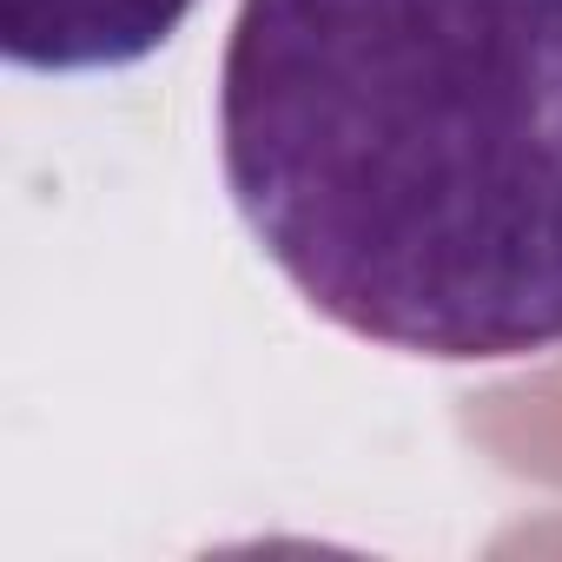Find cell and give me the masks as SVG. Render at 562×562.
Listing matches in <instances>:
<instances>
[{
	"mask_svg": "<svg viewBox=\"0 0 562 562\" xmlns=\"http://www.w3.org/2000/svg\"><path fill=\"white\" fill-rule=\"evenodd\" d=\"M218 166L338 331L437 364L562 351V0H238Z\"/></svg>",
	"mask_w": 562,
	"mask_h": 562,
	"instance_id": "cell-1",
	"label": "cell"
},
{
	"mask_svg": "<svg viewBox=\"0 0 562 562\" xmlns=\"http://www.w3.org/2000/svg\"><path fill=\"white\" fill-rule=\"evenodd\" d=\"M199 0H0V54L21 74H120L153 60Z\"/></svg>",
	"mask_w": 562,
	"mask_h": 562,
	"instance_id": "cell-2",
	"label": "cell"
}]
</instances>
